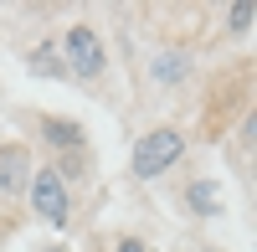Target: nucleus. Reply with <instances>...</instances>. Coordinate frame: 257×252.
Returning <instances> with one entry per match:
<instances>
[{"label":"nucleus","mask_w":257,"mask_h":252,"mask_svg":"<svg viewBox=\"0 0 257 252\" xmlns=\"http://www.w3.org/2000/svg\"><path fill=\"white\" fill-rule=\"evenodd\" d=\"M185 160V129L180 123H155L134 139L128 150V180H160L165 170H175Z\"/></svg>","instance_id":"nucleus-1"},{"label":"nucleus","mask_w":257,"mask_h":252,"mask_svg":"<svg viewBox=\"0 0 257 252\" xmlns=\"http://www.w3.org/2000/svg\"><path fill=\"white\" fill-rule=\"evenodd\" d=\"M62 62H67V77H77V82H98L108 72V47H103L93 21H72L67 26V36H62Z\"/></svg>","instance_id":"nucleus-2"},{"label":"nucleus","mask_w":257,"mask_h":252,"mask_svg":"<svg viewBox=\"0 0 257 252\" xmlns=\"http://www.w3.org/2000/svg\"><path fill=\"white\" fill-rule=\"evenodd\" d=\"M26 201L31 211L52 226V232H62V226H72V185L62 180L52 165H36L31 170V185H26Z\"/></svg>","instance_id":"nucleus-3"},{"label":"nucleus","mask_w":257,"mask_h":252,"mask_svg":"<svg viewBox=\"0 0 257 252\" xmlns=\"http://www.w3.org/2000/svg\"><path fill=\"white\" fill-rule=\"evenodd\" d=\"M36 134H41V144H47L57 160H77V155H88V129H82L77 118L36 113Z\"/></svg>","instance_id":"nucleus-4"},{"label":"nucleus","mask_w":257,"mask_h":252,"mask_svg":"<svg viewBox=\"0 0 257 252\" xmlns=\"http://www.w3.org/2000/svg\"><path fill=\"white\" fill-rule=\"evenodd\" d=\"M31 150L26 144H0V196H26V185H31Z\"/></svg>","instance_id":"nucleus-5"},{"label":"nucleus","mask_w":257,"mask_h":252,"mask_svg":"<svg viewBox=\"0 0 257 252\" xmlns=\"http://www.w3.org/2000/svg\"><path fill=\"white\" fill-rule=\"evenodd\" d=\"M149 77H155L165 93H180L190 82V57L175 52V47H165V52H155V62H149Z\"/></svg>","instance_id":"nucleus-6"},{"label":"nucleus","mask_w":257,"mask_h":252,"mask_svg":"<svg viewBox=\"0 0 257 252\" xmlns=\"http://www.w3.org/2000/svg\"><path fill=\"white\" fill-rule=\"evenodd\" d=\"M26 72L41 77V82H67V62H62V47L47 36V41H36V47L26 52Z\"/></svg>","instance_id":"nucleus-7"},{"label":"nucleus","mask_w":257,"mask_h":252,"mask_svg":"<svg viewBox=\"0 0 257 252\" xmlns=\"http://www.w3.org/2000/svg\"><path fill=\"white\" fill-rule=\"evenodd\" d=\"M180 206H185L190 216H221V211H226L221 185H216V180H206V175H201V180H190L185 191H180Z\"/></svg>","instance_id":"nucleus-8"},{"label":"nucleus","mask_w":257,"mask_h":252,"mask_svg":"<svg viewBox=\"0 0 257 252\" xmlns=\"http://www.w3.org/2000/svg\"><path fill=\"white\" fill-rule=\"evenodd\" d=\"M252 16H257V6H252V0H237V6L226 11V26L242 36V31H252Z\"/></svg>","instance_id":"nucleus-9"},{"label":"nucleus","mask_w":257,"mask_h":252,"mask_svg":"<svg viewBox=\"0 0 257 252\" xmlns=\"http://www.w3.org/2000/svg\"><path fill=\"white\" fill-rule=\"evenodd\" d=\"M113 252H149V242H144L139 232H118V237H113Z\"/></svg>","instance_id":"nucleus-10"},{"label":"nucleus","mask_w":257,"mask_h":252,"mask_svg":"<svg viewBox=\"0 0 257 252\" xmlns=\"http://www.w3.org/2000/svg\"><path fill=\"white\" fill-rule=\"evenodd\" d=\"M36 252H72L67 242H47V247H36Z\"/></svg>","instance_id":"nucleus-11"},{"label":"nucleus","mask_w":257,"mask_h":252,"mask_svg":"<svg viewBox=\"0 0 257 252\" xmlns=\"http://www.w3.org/2000/svg\"><path fill=\"white\" fill-rule=\"evenodd\" d=\"M196 252H216V247H196Z\"/></svg>","instance_id":"nucleus-12"}]
</instances>
